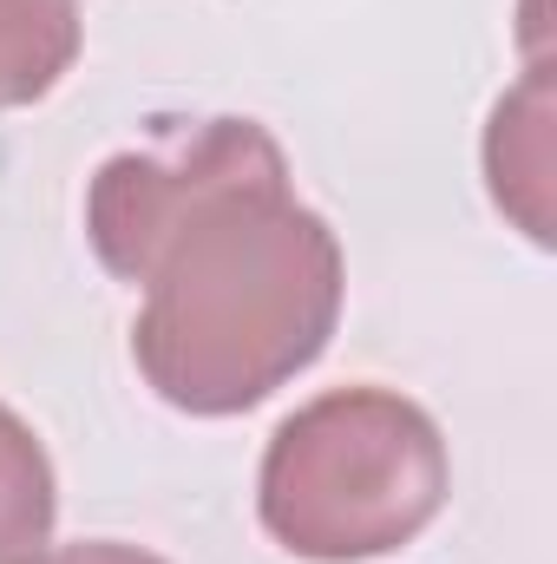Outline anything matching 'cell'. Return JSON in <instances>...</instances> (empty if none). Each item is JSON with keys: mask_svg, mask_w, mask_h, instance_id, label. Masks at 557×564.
I'll use <instances>...</instances> for the list:
<instances>
[{"mask_svg": "<svg viewBox=\"0 0 557 564\" xmlns=\"http://www.w3.org/2000/svg\"><path fill=\"white\" fill-rule=\"evenodd\" d=\"M86 237L112 276L144 289L132 361L177 414H250L335 341L341 243L321 210L295 204L288 158L256 119L164 126L106 158Z\"/></svg>", "mask_w": 557, "mask_h": 564, "instance_id": "6da1fadb", "label": "cell"}, {"mask_svg": "<svg viewBox=\"0 0 557 564\" xmlns=\"http://www.w3.org/2000/svg\"><path fill=\"white\" fill-rule=\"evenodd\" d=\"M452 492L439 421L394 388H328L263 446L256 512L288 558L361 564L414 545Z\"/></svg>", "mask_w": 557, "mask_h": 564, "instance_id": "7a4b0ae2", "label": "cell"}, {"mask_svg": "<svg viewBox=\"0 0 557 564\" xmlns=\"http://www.w3.org/2000/svg\"><path fill=\"white\" fill-rule=\"evenodd\" d=\"M485 184H492V204L545 250L551 243V73L545 66H532L525 86L492 106Z\"/></svg>", "mask_w": 557, "mask_h": 564, "instance_id": "3957f363", "label": "cell"}, {"mask_svg": "<svg viewBox=\"0 0 557 564\" xmlns=\"http://www.w3.org/2000/svg\"><path fill=\"white\" fill-rule=\"evenodd\" d=\"M79 59V0H0V112L46 99Z\"/></svg>", "mask_w": 557, "mask_h": 564, "instance_id": "277c9868", "label": "cell"}, {"mask_svg": "<svg viewBox=\"0 0 557 564\" xmlns=\"http://www.w3.org/2000/svg\"><path fill=\"white\" fill-rule=\"evenodd\" d=\"M59 525V479L40 433L0 401V564H40Z\"/></svg>", "mask_w": 557, "mask_h": 564, "instance_id": "5b68a950", "label": "cell"}, {"mask_svg": "<svg viewBox=\"0 0 557 564\" xmlns=\"http://www.w3.org/2000/svg\"><path fill=\"white\" fill-rule=\"evenodd\" d=\"M40 564H171L144 545H119V539H79V545H53Z\"/></svg>", "mask_w": 557, "mask_h": 564, "instance_id": "8992f818", "label": "cell"}]
</instances>
